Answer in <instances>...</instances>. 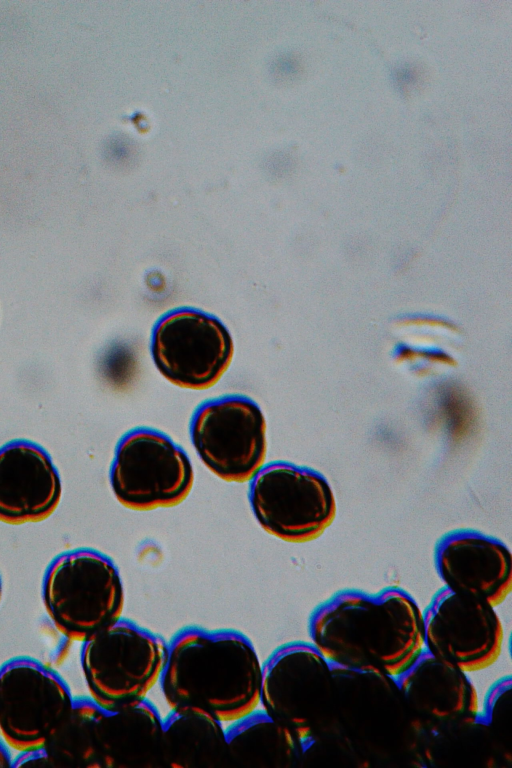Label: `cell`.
<instances>
[{
	"label": "cell",
	"mask_w": 512,
	"mask_h": 768,
	"mask_svg": "<svg viewBox=\"0 0 512 768\" xmlns=\"http://www.w3.org/2000/svg\"><path fill=\"white\" fill-rule=\"evenodd\" d=\"M44 610L56 630L82 643L123 617L125 590L114 561L93 548L63 551L41 581Z\"/></svg>",
	"instance_id": "cell-4"
},
{
	"label": "cell",
	"mask_w": 512,
	"mask_h": 768,
	"mask_svg": "<svg viewBox=\"0 0 512 768\" xmlns=\"http://www.w3.org/2000/svg\"><path fill=\"white\" fill-rule=\"evenodd\" d=\"M161 767L227 768L223 723L197 712L170 710L162 720Z\"/></svg>",
	"instance_id": "cell-18"
},
{
	"label": "cell",
	"mask_w": 512,
	"mask_h": 768,
	"mask_svg": "<svg viewBox=\"0 0 512 768\" xmlns=\"http://www.w3.org/2000/svg\"><path fill=\"white\" fill-rule=\"evenodd\" d=\"M259 704L302 748L331 735L335 724L331 663L310 641L281 644L262 663Z\"/></svg>",
	"instance_id": "cell-5"
},
{
	"label": "cell",
	"mask_w": 512,
	"mask_h": 768,
	"mask_svg": "<svg viewBox=\"0 0 512 768\" xmlns=\"http://www.w3.org/2000/svg\"><path fill=\"white\" fill-rule=\"evenodd\" d=\"M332 665L335 735L353 767H423V735L395 677Z\"/></svg>",
	"instance_id": "cell-3"
},
{
	"label": "cell",
	"mask_w": 512,
	"mask_h": 768,
	"mask_svg": "<svg viewBox=\"0 0 512 768\" xmlns=\"http://www.w3.org/2000/svg\"><path fill=\"white\" fill-rule=\"evenodd\" d=\"M102 712L89 696H74L71 708L41 747L48 767L101 768L98 727Z\"/></svg>",
	"instance_id": "cell-19"
},
{
	"label": "cell",
	"mask_w": 512,
	"mask_h": 768,
	"mask_svg": "<svg viewBox=\"0 0 512 768\" xmlns=\"http://www.w3.org/2000/svg\"><path fill=\"white\" fill-rule=\"evenodd\" d=\"M62 491L58 468L43 446L28 439L0 446V522H42L57 510Z\"/></svg>",
	"instance_id": "cell-15"
},
{
	"label": "cell",
	"mask_w": 512,
	"mask_h": 768,
	"mask_svg": "<svg viewBox=\"0 0 512 768\" xmlns=\"http://www.w3.org/2000/svg\"><path fill=\"white\" fill-rule=\"evenodd\" d=\"M424 650L461 670L491 667L502 652L504 628L489 603L440 588L423 610Z\"/></svg>",
	"instance_id": "cell-12"
},
{
	"label": "cell",
	"mask_w": 512,
	"mask_h": 768,
	"mask_svg": "<svg viewBox=\"0 0 512 768\" xmlns=\"http://www.w3.org/2000/svg\"><path fill=\"white\" fill-rule=\"evenodd\" d=\"M261 676L262 662L246 634L187 625L167 641L159 685L170 710L232 723L257 709Z\"/></svg>",
	"instance_id": "cell-2"
},
{
	"label": "cell",
	"mask_w": 512,
	"mask_h": 768,
	"mask_svg": "<svg viewBox=\"0 0 512 768\" xmlns=\"http://www.w3.org/2000/svg\"><path fill=\"white\" fill-rule=\"evenodd\" d=\"M434 565L444 587L501 605L512 588V556L500 540L472 530L448 533L437 543Z\"/></svg>",
	"instance_id": "cell-14"
},
{
	"label": "cell",
	"mask_w": 512,
	"mask_h": 768,
	"mask_svg": "<svg viewBox=\"0 0 512 768\" xmlns=\"http://www.w3.org/2000/svg\"><path fill=\"white\" fill-rule=\"evenodd\" d=\"M151 353L156 368L170 383L205 390L228 370L234 344L216 317L195 309H179L156 324Z\"/></svg>",
	"instance_id": "cell-11"
},
{
	"label": "cell",
	"mask_w": 512,
	"mask_h": 768,
	"mask_svg": "<svg viewBox=\"0 0 512 768\" xmlns=\"http://www.w3.org/2000/svg\"><path fill=\"white\" fill-rule=\"evenodd\" d=\"M423 740L473 722L480 711L468 673L426 650L396 677Z\"/></svg>",
	"instance_id": "cell-13"
},
{
	"label": "cell",
	"mask_w": 512,
	"mask_h": 768,
	"mask_svg": "<svg viewBox=\"0 0 512 768\" xmlns=\"http://www.w3.org/2000/svg\"><path fill=\"white\" fill-rule=\"evenodd\" d=\"M2 598H3V581H2L1 574H0V604L2 602Z\"/></svg>",
	"instance_id": "cell-23"
},
{
	"label": "cell",
	"mask_w": 512,
	"mask_h": 768,
	"mask_svg": "<svg viewBox=\"0 0 512 768\" xmlns=\"http://www.w3.org/2000/svg\"><path fill=\"white\" fill-rule=\"evenodd\" d=\"M510 675L496 680L487 690L479 717L488 728L504 757L511 762Z\"/></svg>",
	"instance_id": "cell-21"
},
{
	"label": "cell",
	"mask_w": 512,
	"mask_h": 768,
	"mask_svg": "<svg viewBox=\"0 0 512 768\" xmlns=\"http://www.w3.org/2000/svg\"><path fill=\"white\" fill-rule=\"evenodd\" d=\"M307 632L331 664L395 678L424 651L423 610L398 586L336 591L312 609Z\"/></svg>",
	"instance_id": "cell-1"
},
{
	"label": "cell",
	"mask_w": 512,
	"mask_h": 768,
	"mask_svg": "<svg viewBox=\"0 0 512 768\" xmlns=\"http://www.w3.org/2000/svg\"><path fill=\"white\" fill-rule=\"evenodd\" d=\"M227 768L300 767L299 740L262 709H255L225 728Z\"/></svg>",
	"instance_id": "cell-17"
},
{
	"label": "cell",
	"mask_w": 512,
	"mask_h": 768,
	"mask_svg": "<svg viewBox=\"0 0 512 768\" xmlns=\"http://www.w3.org/2000/svg\"><path fill=\"white\" fill-rule=\"evenodd\" d=\"M167 653L160 634L125 618L81 643L80 667L89 697L103 709L147 698Z\"/></svg>",
	"instance_id": "cell-6"
},
{
	"label": "cell",
	"mask_w": 512,
	"mask_h": 768,
	"mask_svg": "<svg viewBox=\"0 0 512 768\" xmlns=\"http://www.w3.org/2000/svg\"><path fill=\"white\" fill-rule=\"evenodd\" d=\"M162 720L148 698L103 709L98 727L101 768H161Z\"/></svg>",
	"instance_id": "cell-16"
},
{
	"label": "cell",
	"mask_w": 512,
	"mask_h": 768,
	"mask_svg": "<svg viewBox=\"0 0 512 768\" xmlns=\"http://www.w3.org/2000/svg\"><path fill=\"white\" fill-rule=\"evenodd\" d=\"M267 424L257 403L241 395L203 403L190 422V438L203 464L227 482H246L262 468Z\"/></svg>",
	"instance_id": "cell-10"
},
{
	"label": "cell",
	"mask_w": 512,
	"mask_h": 768,
	"mask_svg": "<svg viewBox=\"0 0 512 768\" xmlns=\"http://www.w3.org/2000/svg\"><path fill=\"white\" fill-rule=\"evenodd\" d=\"M249 501L263 530L290 543L318 538L336 515L327 480L312 469L286 462L270 463L255 474Z\"/></svg>",
	"instance_id": "cell-8"
},
{
	"label": "cell",
	"mask_w": 512,
	"mask_h": 768,
	"mask_svg": "<svg viewBox=\"0 0 512 768\" xmlns=\"http://www.w3.org/2000/svg\"><path fill=\"white\" fill-rule=\"evenodd\" d=\"M109 478L121 505L150 511L182 503L192 490L194 471L186 452L170 437L136 428L119 440Z\"/></svg>",
	"instance_id": "cell-7"
},
{
	"label": "cell",
	"mask_w": 512,
	"mask_h": 768,
	"mask_svg": "<svg viewBox=\"0 0 512 768\" xmlns=\"http://www.w3.org/2000/svg\"><path fill=\"white\" fill-rule=\"evenodd\" d=\"M423 767L510 766L479 717L462 727L423 740Z\"/></svg>",
	"instance_id": "cell-20"
},
{
	"label": "cell",
	"mask_w": 512,
	"mask_h": 768,
	"mask_svg": "<svg viewBox=\"0 0 512 768\" xmlns=\"http://www.w3.org/2000/svg\"><path fill=\"white\" fill-rule=\"evenodd\" d=\"M74 695L52 667L30 656L0 666V735L10 749L41 748L72 706Z\"/></svg>",
	"instance_id": "cell-9"
},
{
	"label": "cell",
	"mask_w": 512,
	"mask_h": 768,
	"mask_svg": "<svg viewBox=\"0 0 512 768\" xmlns=\"http://www.w3.org/2000/svg\"><path fill=\"white\" fill-rule=\"evenodd\" d=\"M12 761L10 747L0 737V767H12Z\"/></svg>",
	"instance_id": "cell-22"
}]
</instances>
